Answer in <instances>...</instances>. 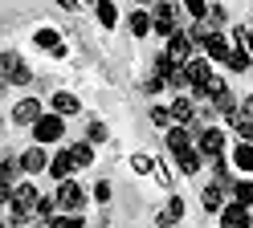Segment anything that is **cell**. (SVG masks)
I'll use <instances>...</instances> for the list:
<instances>
[{
	"label": "cell",
	"instance_id": "obj_1",
	"mask_svg": "<svg viewBox=\"0 0 253 228\" xmlns=\"http://www.w3.org/2000/svg\"><path fill=\"white\" fill-rule=\"evenodd\" d=\"M0 70H4V81H8V86H29V81H33V70L21 61L17 49H4V53H0Z\"/></svg>",
	"mask_w": 253,
	"mask_h": 228
},
{
	"label": "cell",
	"instance_id": "obj_2",
	"mask_svg": "<svg viewBox=\"0 0 253 228\" xmlns=\"http://www.w3.org/2000/svg\"><path fill=\"white\" fill-rule=\"evenodd\" d=\"M61 135H66V114H41V122L33 126V139H37L41 147L57 143Z\"/></svg>",
	"mask_w": 253,
	"mask_h": 228
},
{
	"label": "cell",
	"instance_id": "obj_3",
	"mask_svg": "<svg viewBox=\"0 0 253 228\" xmlns=\"http://www.w3.org/2000/svg\"><path fill=\"white\" fill-rule=\"evenodd\" d=\"M57 204H61V212H82L86 191L78 188V179H61L57 184Z\"/></svg>",
	"mask_w": 253,
	"mask_h": 228
},
{
	"label": "cell",
	"instance_id": "obj_4",
	"mask_svg": "<svg viewBox=\"0 0 253 228\" xmlns=\"http://www.w3.org/2000/svg\"><path fill=\"white\" fill-rule=\"evenodd\" d=\"M155 33H160V37H176V4H171V0H160V4H155Z\"/></svg>",
	"mask_w": 253,
	"mask_h": 228
},
{
	"label": "cell",
	"instance_id": "obj_5",
	"mask_svg": "<svg viewBox=\"0 0 253 228\" xmlns=\"http://www.w3.org/2000/svg\"><path fill=\"white\" fill-rule=\"evenodd\" d=\"M200 155L204 159H220L225 155V130H216V126H209V130H200Z\"/></svg>",
	"mask_w": 253,
	"mask_h": 228
},
{
	"label": "cell",
	"instance_id": "obj_6",
	"mask_svg": "<svg viewBox=\"0 0 253 228\" xmlns=\"http://www.w3.org/2000/svg\"><path fill=\"white\" fill-rule=\"evenodd\" d=\"M220 228H253V212L233 200L225 212H220Z\"/></svg>",
	"mask_w": 253,
	"mask_h": 228
},
{
	"label": "cell",
	"instance_id": "obj_7",
	"mask_svg": "<svg viewBox=\"0 0 253 228\" xmlns=\"http://www.w3.org/2000/svg\"><path fill=\"white\" fill-rule=\"evenodd\" d=\"M12 122H17V126H37L41 122V102H37V98L17 102V106H12Z\"/></svg>",
	"mask_w": 253,
	"mask_h": 228
},
{
	"label": "cell",
	"instance_id": "obj_8",
	"mask_svg": "<svg viewBox=\"0 0 253 228\" xmlns=\"http://www.w3.org/2000/svg\"><path fill=\"white\" fill-rule=\"evenodd\" d=\"M192 49H196V41L188 37V33H176V37H168V57H171V61L188 65V61H192Z\"/></svg>",
	"mask_w": 253,
	"mask_h": 228
},
{
	"label": "cell",
	"instance_id": "obj_9",
	"mask_svg": "<svg viewBox=\"0 0 253 228\" xmlns=\"http://www.w3.org/2000/svg\"><path fill=\"white\" fill-rule=\"evenodd\" d=\"M184 74H188V81H192V90H196V86H209L212 81V65H209V57H192L184 65Z\"/></svg>",
	"mask_w": 253,
	"mask_h": 228
},
{
	"label": "cell",
	"instance_id": "obj_10",
	"mask_svg": "<svg viewBox=\"0 0 253 228\" xmlns=\"http://www.w3.org/2000/svg\"><path fill=\"white\" fill-rule=\"evenodd\" d=\"M200 49H204V57H209V61H229V53H233V45L220 37V33H209Z\"/></svg>",
	"mask_w": 253,
	"mask_h": 228
},
{
	"label": "cell",
	"instance_id": "obj_11",
	"mask_svg": "<svg viewBox=\"0 0 253 228\" xmlns=\"http://www.w3.org/2000/svg\"><path fill=\"white\" fill-rule=\"evenodd\" d=\"M74 167H78V163H74V155H70V147H61V151L49 159V175L57 179V184H61V179H70Z\"/></svg>",
	"mask_w": 253,
	"mask_h": 228
},
{
	"label": "cell",
	"instance_id": "obj_12",
	"mask_svg": "<svg viewBox=\"0 0 253 228\" xmlns=\"http://www.w3.org/2000/svg\"><path fill=\"white\" fill-rule=\"evenodd\" d=\"M49 167V159H45V147L37 143V147H29V151L21 155V171H29V175H37V171H45Z\"/></svg>",
	"mask_w": 253,
	"mask_h": 228
},
{
	"label": "cell",
	"instance_id": "obj_13",
	"mask_svg": "<svg viewBox=\"0 0 253 228\" xmlns=\"http://www.w3.org/2000/svg\"><path fill=\"white\" fill-rule=\"evenodd\" d=\"M171 118H176V126H192L196 122V102L192 98H176L171 102Z\"/></svg>",
	"mask_w": 253,
	"mask_h": 228
},
{
	"label": "cell",
	"instance_id": "obj_14",
	"mask_svg": "<svg viewBox=\"0 0 253 228\" xmlns=\"http://www.w3.org/2000/svg\"><path fill=\"white\" fill-rule=\"evenodd\" d=\"M33 45H37V49H49V53H57V57L66 53V45H61L57 29H37V33H33Z\"/></svg>",
	"mask_w": 253,
	"mask_h": 228
},
{
	"label": "cell",
	"instance_id": "obj_15",
	"mask_svg": "<svg viewBox=\"0 0 253 228\" xmlns=\"http://www.w3.org/2000/svg\"><path fill=\"white\" fill-rule=\"evenodd\" d=\"M188 147H192V130L188 126H168V151L180 155V151H188Z\"/></svg>",
	"mask_w": 253,
	"mask_h": 228
},
{
	"label": "cell",
	"instance_id": "obj_16",
	"mask_svg": "<svg viewBox=\"0 0 253 228\" xmlns=\"http://www.w3.org/2000/svg\"><path fill=\"white\" fill-rule=\"evenodd\" d=\"M176 163H180V171H184V175H196V171H200V163H204V155H200V147H188V151L176 155Z\"/></svg>",
	"mask_w": 253,
	"mask_h": 228
},
{
	"label": "cell",
	"instance_id": "obj_17",
	"mask_svg": "<svg viewBox=\"0 0 253 228\" xmlns=\"http://www.w3.org/2000/svg\"><path fill=\"white\" fill-rule=\"evenodd\" d=\"M180 216H184V200H180V195H171V200L164 204V212H160V228L180 224Z\"/></svg>",
	"mask_w": 253,
	"mask_h": 228
},
{
	"label": "cell",
	"instance_id": "obj_18",
	"mask_svg": "<svg viewBox=\"0 0 253 228\" xmlns=\"http://www.w3.org/2000/svg\"><path fill=\"white\" fill-rule=\"evenodd\" d=\"M233 167H237V171H253V143L241 139V143L233 147Z\"/></svg>",
	"mask_w": 253,
	"mask_h": 228
},
{
	"label": "cell",
	"instance_id": "obj_19",
	"mask_svg": "<svg viewBox=\"0 0 253 228\" xmlns=\"http://www.w3.org/2000/svg\"><path fill=\"white\" fill-rule=\"evenodd\" d=\"M57 195H41V200H37V212H33V220H41V224H49L53 216H57Z\"/></svg>",
	"mask_w": 253,
	"mask_h": 228
},
{
	"label": "cell",
	"instance_id": "obj_20",
	"mask_svg": "<svg viewBox=\"0 0 253 228\" xmlns=\"http://www.w3.org/2000/svg\"><path fill=\"white\" fill-rule=\"evenodd\" d=\"M94 16H98L102 29H115V25H119V8L110 4V0H98V4H94Z\"/></svg>",
	"mask_w": 253,
	"mask_h": 228
},
{
	"label": "cell",
	"instance_id": "obj_21",
	"mask_svg": "<svg viewBox=\"0 0 253 228\" xmlns=\"http://www.w3.org/2000/svg\"><path fill=\"white\" fill-rule=\"evenodd\" d=\"M151 29H155V16L143 12V8H135V12H131V33H135V37H147Z\"/></svg>",
	"mask_w": 253,
	"mask_h": 228
},
{
	"label": "cell",
	"instance_id": "obj_22",
	"mask_svg": "<svg viewBox=\"0 0 253 228\" xmlns=\"http://www.w3.org/2000/svg\"><path fill=\"white\" fill-rule=\"evenodd\" d=\"M53 110H57V114H66V118H70V114H78V110H82V102H78L74 94L57 90V94H53Z\"/></svg>",
	"mask_w": 253,
	"mask_h": 228
},
{
	"label": "cell",
	"instance_id": "obj_23",
	"mask_svg": "<svg viewBox=\"0 0 253 228\" xmlns=\"http://www.w3.org/2000/svg\"><path fill=\"white\" fill-rule=\"evenodd\" d=\"M233 200L253 208V179H237V184H233Z\"/></svg>",
	"mask_w": 253,
	"mask_h": 228
},
{
	"label": "cell",
	"instance_id": "obj_24",
	"mask_svg": "<svg viewBox=\"0 0 253 228\" xmlns=\"http://www.w3.org/2000/svg\"><path fill=\"white\" fill-rule=\"evenodd\" d=\"M200 204L209 208V212H225V208H220V184H209V188H204V191H200Z\"/></svg>",
	"mask_w": 253,
	"mask_h": 228
},
{
	"label": "cell",
	"instance_id": "obj_25",
	"mask_svg": "<svg viewBox=\"0 0 253 228\" xmlns=\"http://www.w3.org/2000/svg\"><path fill=\"white\" fill-rule=\"evenodd\" d=\"M225 65H229V70H233V74H241V70H249V65H253V61H249V53H245V49H241V45H233V53H229V61H225Z\"/></svg>",
	"mask_w": 253,
	"mask_h": 228
},
{
	"label": "cell",
	"instance_id": "obj_26",
	"mask_svg": "<svg viewBox=\"0 0 253 228\" xmlns=\"http://www.w3.org/2000/svg\"><path fill=\"white\" fill-rule=\"evenodd\" d=\"M70 155H74L78 167H90V163H94V147H90V143H74V147H70Z\"/></svg>",
	"mask_w": 253,
	"mask_h": 228
},
{
	"label": "cell",
	"instance_id": "obj_27",
	"mask_svg": "<svg viewBox=\"0 0 253 228\" xmlns=\"http://www.w3.org/2000/svg\"><path fill=\"white\" fill-rule=\"evenodd\" d=\"M17 167H21V159H4V163H0V188H12V175H17Z\"/></svg>",
	"mask_w": 253,
	"mask_h": 228
},
{
	"label": "cell",
	"instance_id": "obj_28",
	"mask_svg": "<svg viewBox=\"0 0 253 228\" xmlns=\"http://www.w3.org/2000/svg\"><path fill=\"white\" fill-rule=\"evenodd\" d=\"M151 122H155V126H164V130H168L171 122H176V118H171V106H151Z\"/></svg>",
	"mask_w": 253,
	"mask_h": 228
},
{
	"label": "cell",
	"instance_id": "obj_29",
	"mask_svg": "<svg viewBox=\"0 0 253 228\" xmlns=\"http://www.w3.org/2000/svg\"><path fill=\"white\" fill-rule=\"evenodd\" d=\"M184 8H188V16H196V21L209 16V4H204V0H184Z\"/></svg>",
	"mask_w": 253,
	"mask_h": 228
},
{
	"label": "cell",
	"instance_id": "obj_30",
	"mask_svg": "<svg viewBox=\"0 0 253 228\" xmlns=\"http://www.w3.org/2000/svg\"><path fill=\"white\" fill-rule=\"evenodd\" d=\"M94 200H98V204L110 200V184H106V179H98V184H94Z\"/></svg>",
	"mask_w": 253,
	"mask_h": 228
},
{
	"label": "cell",
	"instance_id": "obj_31",
	"mask_svg": "<svg viewBox=\"0 0 253 228\" xmlns=\"http://www.w3.org/2000/svg\"><path fill=\"white\" fill-rule=\"evenodd\" d=\"M225 21H229V12L220 8V4H212V8H209V25H225Z\"/></svg>",
	"mask_w": 253,
	"mask_h": 228
},
{
	"label": "cell",
	"instance_id": "obj_32",
	"mask_svg": "<svg viewBox=\"0 0 253 228\" xmlns=\"http://www.w3.org/2000/svg\"><path fill=\"white\" fill-rule=\"evenodd\" d=\"M237 45H245L249 49V61H253V33L249 29H237Z\"/></svg>",
	"mask_w": 253,
	"mask_h": 228
},
{
	"label": "cell",
	"instance_id": "obj_33",
	"mask_svg": "<svg viewBox=\"0 0 253 228\" xmlns=\"http://www.w3.org/2000/svg\"><path fill=\"white\" fill-rule=\"evenodd\" d=\"M131 167H135L139 175H143V171H151V167H155V163H151L147 155H135V159H131Z\"/></svg>",
	"mask_w": 253,
	"mask_h": 228
},
{
	"label": "cell",
	"instance_id": "obj_34",
	"mask_svg": "<svg viewBox=\"0 0 253 228\" xmlns=\"http://www.w3.org/2000/svg\"><path fill=\"white\" fill-rule=\"evenodd\" d=\"M90 143H106V126L102 122H90Z\"/></svg>",
	"mask_w": 253,
	"mask_h": 228
},
{
	"label": "cell",
	"instance_id": "obj_35",
	"mask_svg": "<svg viewBox=\"0 0 253 228\" xmlns=\"http://www.w3.org/2000/svg\"><path fill=\"white\" fill-rule=\"evenodd\" d=\"M57 4L66 8V12H74V8H78V0H57Z\"/></svg>",
	"mask_w": 253,
	"mask_h": 228
},
{
	"label": "cell",
	"instance_id": "obj_36",
	"mask_svg": "<svg viewBox=\"0 0 253 228\" xmlns=\"http://www.w3.org/2000/svg\"><path fill=\"white\" fill-rule=\"evenodd\" d=\"M90 4H98V0H90Z\"/></svg>",
	"mask_w": 253,
	"mask_h": 228
},
{
	"label": "cell",
	"instance_id": "obj_37",
	"mask_svg": "<svg viewBox=\"0 0 253 228\" xmlns=\"http://www.w3.org/2000/svg\"><path fill=\"white\" fill-rule=\"evenodd\" d=\"M171 4H176V0H171Z\"/></svg>",
	"mask_w": 253,
	"mask_h": 228
},
{
	"label": "cell",
	"instance_id": "obj_38",
	"mask_svg": "<svg viewBox=\"0 0 253 228\" xmlns=\"http://www.w3.org/2000/svg\"><path fill=\"white\" fill-rule=\"evenodd\" d=\"M249 212H253V208H249Z\"/></svg>",
	"mask_w": 253,
	"mask_h": 228
}]
</instances>
